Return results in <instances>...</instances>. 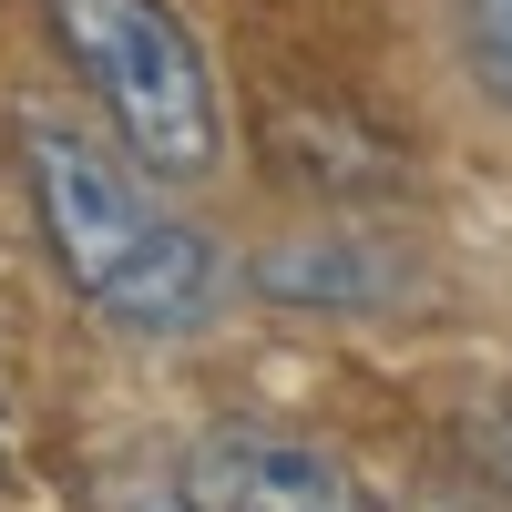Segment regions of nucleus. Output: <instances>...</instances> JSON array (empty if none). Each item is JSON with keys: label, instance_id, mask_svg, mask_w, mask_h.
<instances>
[{"label": "nucleus", "instance_id": "obj_1", "mask_svg": "<svg viewBox=\"0 0 512 512\" xmlns=\"http://www.w3.org/2000/svg\"><path fill=\"white\" fill-rule=\"evenodd\" d=\"M21 164H31V205L52 226L62 277L93 297L113 328H144V338H175L216 318V287H226V256L205 246L175 205H154L144 164L93 144L82 123L31 113L21 123Z\"/></svg>", "mask_w": 512, "mask_h": 512}, {"label": "nucleus", "instance_id": "obj_2", "mask_svg": "<svg viewBox=\"0 0 512 512\" xmlns=\"http://www.w3.org/2000/svg\"><path fill=\"white\" fill-rule=\"evenodd\" d=\"M52 11V41L72 52V72L93 82L103 123L123 134V154L144 175L185 185L226 154V123H216V82H205L195 31L164 11V0H41Z\"/></svg>", "mask_w": 512, "mask_h": 512}, {"label": "nucleus", "instance_id": "obj_3", "mask_svg": "<svg viewBox=\"0 0 512 512\" xmlns=\"http://www.w3.org/2000/svg\"><path fill=\"white\" fill-rule=\"evenodd\" d=\"M175 482H185L205 512H369L359 472H349L328 441L256 431V420H216V431H195Z\"/></svg>", "mask_w": 512, "mask_h": 512}, {"label": "nucleus", "instance_id": "obj_4", "mask_svg": "<svg viewBox=\"0 0 512 512\" xmlns=\"http://www.w3.org/2000/svg\"><path fill=\"white\" fill-rule=\"evenodd\" d=\"M461 451H472V472L502 492V512H512V400H492V410H472L461 420Z\"/></svg>", "mask_w": 512, "mask_h": 512}, {"label": "nucleus", "instance_id": "obj_5", "mask_svg": "<svg viewBox=\"0 0 512 512\" xmlns=\"http://www.w3.org/2000/svg\"><path fill=\"white\" fill-rule=\"evenodd\" d=\"M472 52H482V72L512 93V0H472Z\"/></svg>", "mask_w": 512, "mask_h": 512}, {"label": "nucleus", "instance_id": "obj_6", "mask_svg": "<svg viewBox=\"0 0 512 512\" xmlns=\"http://www.w3.org/2000/svg\"><path fill=\"white\" fill-rule=\"evenodd\" d=\"M123 512H205V502H195V492L175 482V492H134V502H123Z\"/></svg>", "mask_w": 512, "mask_h": 512}, {"label": "nucleus", "instance_id": "obj_7", "mask_svg": "<svg viewBox=\"0 0 512 512\" xmlns=\"http://www.w3.org/2000/svg\"><path fill=\"white\" fill-rule=\"evenodd\" d=\"M0 482H11V451H0Z\"/></svg>", "mask_w": 512, "mask_h": 512}]
</instances>
